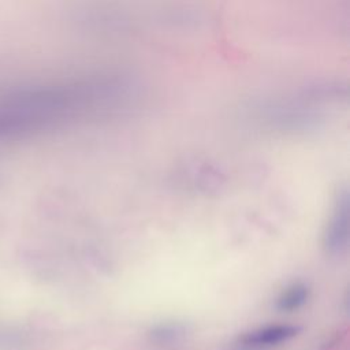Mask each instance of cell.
Wrapping results in <instances>:
<instances>
[{
  "label": "cell",
  "mask_w": 350,
  "mask_h": 350,
  "mask_svg": "<svg viewBox=\"0 0 350 350\" xmlns=\"http://www.w3.org/2000/svg\"><path fill=\"white\" fill-rule=\"evenodd\" d=\"M349 242V196L346 189L338 193L332 216L324 230L323 246L331 256L342 254Z\"/></svg>",
  "instance_id": "1"
},
{
  "label": "cell",
  "mask_w": 350,
  "mask_h": 350,
  "mask_svg": "<svg viewBox=\"0 0 350 350\" xmlns=\"http://www.w3.org/2000/svg\"><path fill=\"white\" fill-rule=\"evenodd\" d=\"M295 325L276 324L267 325L241 336L232 346V350H269L279 346L298 334Z\"/></svg>",
  "instance_id": "2"
},
{
  "label": "cell",
  "mask_w": 350,
  "mask_h": 350,
  "mask_svg": "<svg viewBox=\"0 0 350 350\" xmlns=\"http://www.w3.org/2000/svg\"><path fill=\"white\" fill-rule=\"evenodd\" d=\"M189 335V327L179 321H165L156 324L148 332L150 343L163 349H175L182 346Z\"/></svg>",
  "instance_id": "3"
},
{
  "label": "cell",
  "mask_w": 350,
  "mask_h": 350,
  "mask_svg": "<svg viewBox=\"0 0 350 350\" xmlns=\"http://www.w3.org/2000/svg\"><path fill=\"white\" fill-rule=\"evenodd\" d=\"M309 298V287L297 282L286 287L276 299V309L280 312H294L304 306Z\"/></svg>",
  "instance_id": "4"
}]
</instances>
